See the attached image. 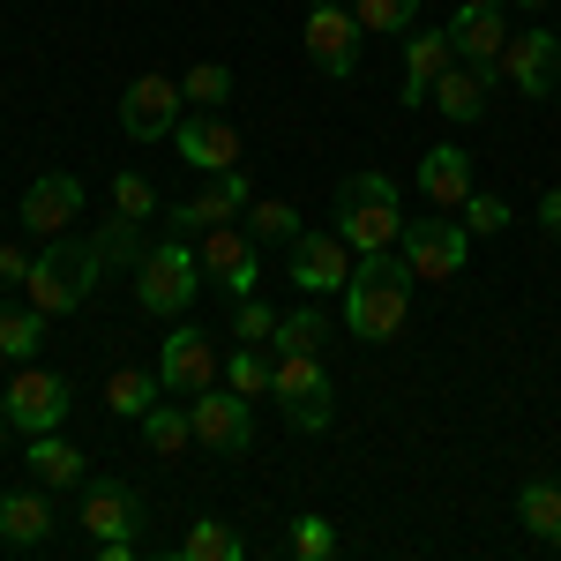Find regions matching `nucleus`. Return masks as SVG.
<instances>
[{"label":"nucleus","instance_id":"obj_44","mask_svg":"<svg viewBox=\"0 0 561 561\" xmlns=\"http://www.w3.org/2000/svg\"><path fill=\"white\" fill-rule=\"evenodd\" d=\"M307 8H322V0H307Z\"/></svg>","mask_w":561,"mask_h":561},{"label":"nucleus","instance_id":"obj_40","mask_svg":"<svg viewBox=\"0 0 561 561\" xmlns=\"http://www.w3.org/2000/svg\"><path fill=\"white\" fill-rule=\"evenodd\" d=\"M539 225H547V232H561V187H554V195H539Z\"/></svg>","mask_w":561,"mask_h":561},{"label":"nucleus","instance_id":"obj_5","mask_svg":"<svg viewBox=\"0 0 561 561\" xmlns=\"http://www.w3.org/2000/svg\"><path fill=\"white\" fill-rule=\"evenodd\" d=\"M270 397L285 404V420H293L300 434H322L330 420H337V397H330V375H322V352H277Z\"/></svg>","mask_w":561,"mask_h":561},{"label":"nucleus","instance_id":"obj_4","mask_svg":"<svg viewBox=\"0 0 561 561\" xmlns=\"http://www.w3.org/2000/svg\"><path fill=\"white\" fill-rule=\"evenodd\" d=\"M195 293H203V255L187 248V240H158L150 255H135V300L150 307L158 322H180L187 307H195Z\"/></svg>","mask_w":561,"mask_h":561},{"label":"nucleus","instance_id":"obj_38","mask_svg":"<svg viewBox=\"0 0 561 561\" xmlns=\"http://www.w3.org/2000/svg\"><path fill=\"white\" fill-rule=\"evenodd\" d=\"M270 330H277V314L248 293V300H240V314H232V337H240V345H270Z\"/></svg>","mask_w":561,"mask_h":561},{"label":"nucleus","instance_id":"obj_9","mask_svg":"<svg viewBox=\"0 0 561 561\" xmlns=\"http://www.w3.org/2000/svg\"><path fill=\"white\" fill-rule=\"evenodd\" d=\"M0 404H8V420H15L23 434H53L60 420H68V382H60L53 367H31V359H23L15 382L0 389Z\"/></svg>","mask_w":561,"mask_h":561},{"label":"nucleus","instance_id":"obj_14","mask_svg":"<svg viewBox=\"0 0 561 561\" xmlns=\"http://www.w3.org/2000/svg\"><path fill=\"white\" fill-rule=\"evenodd\" d=\"M121 128H128V142H173V128H180V83L173 76H142V83H128V98H121Z\"/></svg>","mask_w":561,"mask_h":561},{"label":"nucleus","instance_id":"obj_1","mask_svg":"<svg viewBox=\"0 0 561 561\" xmlns=\"http://www.w3.org/2000/svg\"><path fill=\"white\" fill-rule=\"evenodd\" d=\"M412 322V262L397 255H359L345 277V330L367 345H389L397 330Z\"/></svg>","mask_w":561,"mask_h":561},{"label":"nucleus","instance_id":"obj_33","mask_svg":"<svg viewBox=\"0 0 561 561\" xmlns=\"http://www.w3.org/2000/svg\"><path fill=\"white\" fill-rule=\"evenodd\" d=\"M352 15H359V31L404 38V31H412V15H420V0H352Z\"/></svg>","mask_w":561,"mask_h":561},{"label":"nucleus","instance_id":"obj_36","mask_svg":"<svg viewBox=\"0 0 561 561\" xmlns=\"http://www.w3.org/2000/svg\"><path fill=\"white\" fill-rule=\"evenodd\" d=\"M457 217H465V232H510V203H502V195H479V187L465 195Z\"/></svg>","mask_w":561,"mask_h":561},{"label":"nucleus","instance_id":"obj_6","mask_svg":"<svg viewBox=\"0 0 561 561\" xmlns=\"http://www.w3.org/2000/svg\"><path fill=\"white\" fill-rule=\"evenodd\" d=\"M465 248H472V232H465V217H449V210L404 217V240H397V255L412 262V277H427V285H449L465 270Z\"/></svg>","mask_w":561,"mask_h":561},{"label":"nucleus","instance_id":"obj_10","mask_svg":"<svg viewBox=\"0 0 561 561\" xmlns=\"http://www.w3.org/2000/svg\"><path fill=\"white\" fill-rule=\"evenodd\" d=\"M195 255H203V277H210V285H225L232 300H248V293H255V277H262V240H255V232L210 225Z\"/></svg>","mask_w":561,"mask_h":561},{"label":"nucleus","instance_id":"obj_35","mask_svg":"<svg viewBox=\"0 0 561 561\" xmlns=\"http://www.w3.org/2000/svg\"><path fill=\"white\" fill-rule=\"evenodd\" d=\"M293 554H300V561H330V554H337L330 517H293Z\"/></svg>","mask_w":561,"mask_h":561},{"label":"nucleus","instance_id":"obj_45","mask_svg":"<svg viewBox=\"0 0 561 561\" xmlns=\"http://www.w3.org/2000/svg\"><path fill=\"white\" fill-rule=\"evenodd\" d=\"M0 547H8V531H0Z\"/></svg>","mask_w":561,"mask_h":561},{"label":"nucleus","instance_id":"obj_37","mask_svg":"<svg viewBox=\"0 0 561 561\" xmlns=\"http://www.w3.org/2000/svg\"><path fill=\"white\" fill-rule=\"evenodd\" d=\"M113 210H121V217H150V210H158V187H150L142 173H121V180H113Z\"/></svg>","mask_w":561,"mask_h":561},{"label":"nucleus","instance_id":"obj_20","mask_svg":"<svg viewBox=\"0 0 561 561\" xmlns=\"http://www.w3.org/2000/svg\"><path fill=\"white\" fill-rule=\"evenodd\" d=\"M449 45H457V60H472V68H502V8H457L449 15Z\"/></svg>","mask_w":561,"mask_h":561},{"label":"nucleus","instance_id":"obj_31","mask_svg":"<svg viewBox=\"0 0 561 561\" xmlns=\"http://www.w3.org/2000/svg\"><path fill=\"white\" fill-rule=\"evenodd\" d=\"M158 389H165V375H135V367H121V375L105 382V404H113L121 420H142V412L158 404Z\"/></svg>","mask_w":561,"mask_h":561},{"label":"nucleus","instance_id":"obj_23","mask_svg":"<svg viewBox=\"0 0 561 561\" xmlns=\"http://www.w3.org/2000/svg\"><path fill=\"white\" fill-rule=\"evenodd\" d=\"M0 531H8V547L53 539V486H15V494H0Z\"/></svg>","mask_w":561,"mask_h":561},{"label":"nucleus","instance_id":"obj_34","mask_svg":"<svg viewBox=\"0 0 561 561\" xmlns=\"http://www.w3.org/2000/svg\"><path fill=\"white\" fill-rule=\"evenodd\" d=\"M270 375H277V367L262 359V345H240L232 359H225V389H240V397H262V389H270Z\"/></svg>","mask_w":561,"mask_h":561},{"label":"nucleus","instance_id":"obj_3","mask_svg":"<svg viewBox=\"0 0 561 561\" xmlns=\"http://www.w3.org/2000/svg\"><path fill=\"white\" fill-rule=\"evenodd\" d=\"M330 225L352 240V255H389L404 240V203H397V187L382 173H352L337 187V217Z\"/></svg>","mask_w":561,"mask_h":561},{"label":"nucleus","instance_id":"obj_39","mask_svg":"<svg viewBox=\"0 0 561 561\" xmlns=\"http://www.w3.org/2000/svg\"><path fill=\"white\" fill-rule=\"evenodd\" d=\"M31 262H38V255H23L15 240H0V285H23V277H31Z\"/></svg>","mask_w":561,"mask_h":561},{"label":"nucleus","instance_id":"obj_13","mask_svg":"<svg viewBox=\"0 0 561 561\" xmlns=\"http://www.w3.org/2000/svg\"><path fill=\"white\" fill-rule=\"evenodd\" d=\"M502 76H510L524 98H547V90L561 83V38L547 23H524L517 38L502 45Z\"/></svg>","mask_w":561,"mask_h":561},{"label":"nucleus","instance_id":"obj_43","mask_svg":"<svg viewBox=\"0 0 561 561\" xmlns=\"http://www.w3.org/2000/svg\"><path fill=\"white\" fill-rule=\"evenodd\" d=\"M457 8H502V0H457Z\"/></svg>","mask_w":561,"mask_h":561},{"label":"nucleus","instance_id":"obj_2","mask_svg":"<svg viewBox=\"0 0 561 561\" xmlns=\"http://www.w3.org/2000/svg\"><path fill=\"white\" fill-rule=\"evenodd\" d=\"M98 270H105V262H98V240H68V232H60V240H45V255L31 262L23 300L38 307L45 322H53V314H76V307L90 300V285H98Z\"/></svg>","mask_w":561,"mask_h":561},{"label":"nucleus","instance_id":"obj_41","mask_svg":"<svg viewBox=\"0 0 561 561\" xmlns=\"http://www.w3.org/2000/svg\"><path fill=\"white\" fill-rule=\"evenodd\" d=\"M8 434H15V420H8V404H0V449H8Z\"/></svg>","mask_w":561,"mask_h":561},{"label":"nucleus","instance_id":"obj_19","mask_svg":"<svg viewBox=\"0 0 561 561\" xmlns=\"http://www.w3.org/2000/svg\"><path fill=\"white\" fill-rule=\"evenodd\" d=\"M457 60V45H449V23L442 31H404V105H427V90L442 83V68Z\"/></svg>","mask_w":561,"mask_h":561},{"label":"nucleus","instance_id":"obj_26","mask_svg":"<svg viewBox=\"0 0 561 561\" xmlns=\"http://www.w3.org/2000/svg\"><path fill=\"white\" fill-rule=\"evenodd\" d=\"M38 345H45V314H38V307H31V300L0 307V359L23 367V359H38Z\"/></svg>","mask_w":561,"mask_h":561},{"label":"nucleus","instance_id":"obj_18","mask_svg":"<svg viewBox=\"0 0 561 561\" xmlns=\"http://www.w3.org/2000/svg\"><path fill=\"white\" fill-rule=\"evenodd\" d=\"M135 524H142V502H135L121 479H90L83 486V531L105 547V539H135Z\"/></svg>","mask_w":561,"mask_h":561},{"label":"nucleus","instance_id":"obj_15","mask_svg":"<svg viewBox=\"0 0 561 561\" xmlns=\"http://www.w3.org/2000/svg\"><path fill=\"white\" fill-rule=\"evenodd\" d=\"M173 150H180V165H195V173H232L240 165V128L225 113H195V121L173 128Z\"/></svg>","mask_w":561,"mask_h":561},{"label":"nucleus","instance_id":"obj_17","mask_svg":"<svg viewBox=\"0 0 561 561\" xmlns=\"http://www.w3.org/2000/svg\"><path fill=\"white\" fill-rule=\"evenodd\" d=\"M76 217H83V180L45 173V180H31V187H23V232H38V240H60Z\"/></svg>","mask_w":561,"mask_h":561},{"label":"nucleus","instance_id":"obj_22","mask_svg":"<svg viewBox=\"0 0 561 561\" xmlns=\"http://www.w3.org/2000/svg\"><path fill=\"white\" fill-rule=\"evenodd\" d=\"M420 195H427L434 210H465V195H472V158L457 150V142H442L420 158Z\"/></svg>","mask_w":561,"mask_h":561},{"label":"nucleus","instance_id":"obj_8","mask_svg":"<svg viewBox=\"0 0 561 561\" xmlns=\"http://www.w3.org/2000/svg\"><path fill=\"white\" fill-rule=\"evenodd\" d=\"M248 203H255V180L240 173H203V195L195 203H173V232L180 240H203L210 225H232V217H248Z\"/></svg>","mask_w":561,"mask_h":561},{"label":"nucleus","instance_id":"obj_7","mask_svg":"<svg viewBox=\"0 0 561 561\" xmlns=\"http://www.w3.org/2000/svg\"><path fill=\"white\" fill-rule=\"evenodd\" d=\"M187 427H195V442L240 457L255 442V397H240V389H195L187 397Z\"/></svg>","mask_w":561,"mask_h":561},{"label":"nucleus","instance_id":"obj_16","mask_svg":"<svg viewBox=\"0 0 561 561\" xmlns=\"http://www.w3.org/2000/svg\"><path fill=\"white\" fill-rule=\"evenodd\" d=\"M158 375H165V389L195 397V389L225 382V359H217V345L203 337V330H173V337H165V352H158Z\"/></svg>","mask_w":561,"mask_h":561},{"label":"nucleus","instance_id":"obj_27","mask_svg":"<svg viewBox=\"0 0 561 561\" xmlns=\"http://www.w3.org/2000/svg\"><path fill=\"white\" fill-rule=\"evenodd\" d=\"M248 232H255L262 248H293L307 225H300V210H293V203H277V195H255V203H248Z\"/></svg>","mask_w":561,"mask_h":561},{"label":"nucleus","instance_id":"obj_24","mask_svg":"<svg viewBox=\"0 0 561 561\" xmlns=\"http://www.w3.org/2000/svg\"><path fill=\"white\" fill-rule=\"evenodd\" d=\"M23 465H31V479L53 486V494H60V486H83V449L60 442V427L38 434V442H23Z\"/></svg>","mask_w":561,"mask_h":561},{"label":"nucleus","instance_id":"obj_32","mask_svg":"<svg viewBox=\"0 0 561 561\" xmlns=\"http://www.w3.org/2000/svg\"><path fill=\"white\" fill-rule=\"evenodd\" d=\"M322 337H330L322 307H293V314H277V330H270L277 352H322Z\"/></svg>","mask_w":561,"mask_h":561},{"label":"nucleus","instance_id":"obj_29","mask_svg":"<svg viewBox=\"0 0 561 561\" xmlns=\"http://www.w3.org/2000/svg\"><path fill=\"white\" fill-rule=\"evenodd\" d=\"M180 98H187L195 113H217V105L232 98V68H225V60H195V68L180 76Z\"/></svg>","mask_w":561,"mask_h":561},{"label":"nucleus","instance_id":"obj_11","mask_svg":"<svg viewBox=\"0 0 561 561\" xmlns=\"http://www.w3.org/2000/svg\"><path fill=\"white\" fill-rule=\"evenodd\" d=\"M300 38H307V60H314L322 76H352L367 31H359V15H352V8L322 0V8H307V31H300Z\"/></svg>","mask_w":561,"mask_h":561},{"label":"nucleus","instance_id":"obj_12","mask_svg":"<svg viewBox=\"0 0 561 561\" xmlns=\"http://www.w3.org/2000/svg\"><path fill=\"white\" fill-rule=\"evenodd\" d=\"M352 262H359V255H352V240L330 225V232H300L285 270H293V285H300V293H345Z\"/></svg>","mask_w":561,"mask_h":561},{"label":"nucleus","instance_id":"obj_21","mask_svg":"<svg viewBox=\"0 0 561 561\" xmlns=\"http://www.w3.org/2000/svg\"><path fill=\"white\" fill-rule=\"evenodd\" d=\"M486 76H494V68H472V60H449V68H442V83L427 90V105H442V121L472 128L479 113H486Z\"/></svg>","mask_w":561,"mask_h":561},{"label":"nucleus","instance_id":"obj_42","mask_svg":"<svg viewBox=\"0 0 561 561\" xmlns=\"http://www.w3.org/2000/svg\"><path fill=\"white\" fill-rule=\"evenodd\" d=\"M517 8H524V15H539V8H547V0H517Z\"/></svg>","mask_w":561,"mask_h":561},{"label":"nucleus","instance_id":"obj_28","mask_svg":"<svg viewBox=\"0 0 561 561\" xmlns=\"http://www.w3.org/2000/svg\"><path fill=\"white\" fill-rule=\"evenodd\" d=\"M180 554L187 561H248V539L232 531V524H217V517H203L187 539H180Z\"/></svg>","mask_w":561,"mask_h":561},{"label":"nucleus","instance_id":"obj_25","mask_svg":"<svg viewBox=\"0 0 561 561\" xmlns=\"http://www.w3.org/2000/svg\"><path fill=\"white\" fill-rule=\"evenodd\" d=\"M517 524L531 531V539H547V547H561V479H531L517 494Z\"/></svg>","mask_w":561,"mask_h":561},{"label":"nucleus","instance_id":"obj_30","mask_svg":"<svg viewBox=\"0 0 561 561\" xmlns=\"http://www.w3.org/2000/svg\"><path fill=\"white\" fill-rule=\"evenodd\" d=\"M142 442H150L158 457H180V449L195 442V427H187V412H180V404H165V397H158V404L142 412Z\"/></svg>","mask_w":561,"mask_h":561}]
</instances>
